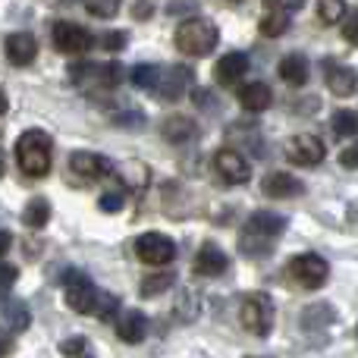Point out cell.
I'll use <instances>...</instances> for the list:
<instances>
[{
  "mask_svg": "<svg viewBox=\"0 0 358 358\" xmlns=\"http://www.w3.org/2000/svg\"><path fill=\"white\" fill-rule=\"evenodd\" d=\"M286 229V217L283 214H273V210H255L248 217L245 229L239 236V248L252 258H261L273 248V239Z\"/></svg>",
  "mask_w": 358,
  "mask_h": 358,
  "instance_id": "cell-1",
  "label": "cell"
},
{
  "mask_svg": "<svg viewBox=\"0 0 358 358\" xmlns=\"http://www.w3.org/2000/svg\"><path fill=\"white\" fill-rule=\"evenodd\" d=\"M50 151H54V142L44 129H29L19 136L16 142V164L25 176L41 179L50 173Z\"/></svg>",
  "mask_w": 358,
  "mask_h": 358,
  "instance_id": "cell-2",
  "label": "cell"
},
{
  "mask_svg": "<svg viewBox=\"0 0 358 358\" xmlns=\"http://www.w3.org/2000/svg\"><path fill=\"white\" fill-rule=\"evenodd\" d=\"M217 41H220V31H217V25L208 22V19H185L173 35L176 50L185 54V57L210 54V50L217 48Z\"/></svg>",
  "mask_w": 358,
  "mask_h": 358,
  "instance_id": "cell-3",
  "label": "cell"
},
{
  "mask_svg": "<svg viewBox=\"0 0 358 358\" xmlns=\"http://www.w3.org/2000/svg\"><path fill=\"white\" fill-rule=\"evenodd\" d=\"M69 79L79 85L82 92H113L123 82V66L120 63H73L69 66Z\"/></svg>",
  "mask_w": 358,
  "mask_h": 358,
  "instance_id": "cell-4",
  "label": "cell"
},
{
  "mask_svg": "<svg viewBox=\"0 0 358 358\" xmlns=\"http://www.w3.org/2000/svg\"><path fill=\"white\" fill-rule=\"evenodd\" d=\"M63 296H66V305L76 315H94L101 292L92 283V277H85L82 271H66L63 273Z\"/></svg>",
  "mask_w": 358,
  "mask_h": 358,
  "instance_id": "cell-5",
  "label": "cell"
},
{
  "mask_svg": "<svg viewBox=\"0 0 358 358\" xmlns=\"http://www.w3.org/2000/svg\"><path fill=\"white\" fill-rule=\"evenodd\" d=\"M286 277L292 280L296 286H302V289H317V286L327 283L330 277V264L321 258V255H296V258L286 264Z\"/></svg>",
  "mask_w": 358,
  "mask_h": 358,
  "instance_id": "cell-6",
  "label": "cell"
},
{
  "mask_svg": "<svg viewBox=\"0 0 358 358\" xmlns=\"http://www.w3.org/2000/svg\"><path fill=\"white\" fill-rule=\"evenodd\" d=\"M239 321L248 334L255 336H267L273 327V302L271 296L264 292H255V296L242 299V308H239Z\"/></svg>",
  "mask_w": 358,
  "mask_h": 358,
  "instance_id": "cell-7",
  "label": "cell"
},
{
  "mask_svg": "<svg viewBox=\"0 0 358 358\" xmlns=\"http://www.w3.org/2000/svg\"><path fill=\"white\" fill-rule=\"evenodd\" d=\"M136 255L142 264L161 267V264H170V261H173L176 245H173V239L164 233H142L136 239Z\"/></svg>",
  "mask_w": 358,
  "mask_h": 358,
  "instance_id": "cell-8",
  "label": "cell"
},
{
  "mask_svg": "<svg viewBox=\"0 0 358 358\" xmlns=\"http://www.w3.org/2000/svg\"><path fill=\"white\" fill-rule=\"evenodd\" d=\"M192 85V69L189 66H173V69H161L151 85V94L155 98H164V101H176L189 92Z\"/></svg>",
  "mask_w": 358,
  "mask_h": 358,
  "instance_id": "cell-9",
  "label": "cell"
},
{
  "mask_svg": "<svg viewBox=\"0 0 358 358\" xmlns=\"http://www.w3.org/2000/svg\"><path fill=\"white\" fill-rule=\"evenodd\" d=\"M214 170L220 173L223 182H229V185H242V182L252 179V164H248L236 148H220L217 151L214 155Z\"/></svg>",
  "mask_w": 358,
  "mask_h": 358,
  "instance_id": "cell-10",
  "label": "cell"
},
{
  "mask_svg": "<svg viewBox=\"0 0 358 358\" xmlns=\"http://www.w3.org/2000/svg\"><path fill=\"white\" fill-rule=\"evenodd\" d=\"M324 155H327L324 142L317 136H308V132L289 138V145H286V157L292 164H299V167H317L324 161Z\"/></svg>",
  "mask_w": 358,
  "mask_h": 358,
  "instance_id": "cell-11",
  "label": "cell"
},
{
  "mask_svg": "<svg viewBox=\"0 0 358 358\" xmlns=\"http://www.w3.org/2000/svg\"><path fill=\"white\" fill-rule=\"evenodd\" d=\"M50 35H54V48L60 50V54L76 57V54H85V50L92 48V35L76 22H54Z\"/></svg>",
  "mask_w": 358,
  "mask_h": 358,
  "instance_id": "cell-12",
  "label": "cell"
},
{
  "mask_svg": "<svg viewBox=\"0 0 358 358\" xmlns=\"http://www.w3.org/2000/svg\"><path fill=\"white\" fill-rule=\"evenodd\" d=\"M69 170H73L79 179H104L110 173H117L110 157L104 155H94V151H73L69 157Z\"/></svg>",
  "mask_w": 358,
  "mask_h": 358,
  "instance_id": "cell-13",
  "label": "cell"
},
{
  "mask_svg": "<svg viewBox=\"0 0 358 358\" xmlns=\"http://www.w3.org/2000/svg\"><path fill=\"white\" fill-rule=\"evenodd\" d=\"M324 79H327V88H330V92L340 94V98H352V94H355V85H358L355 69L343 66V63L324 60Z\"/></svg>",
  "mask_w": 358,
  "mask_h": 358,
  "instance_id": "cell-14",
  "label": "cell"
},
{
  "mask_svg": "<svg viewBox=\"0 0 358 358\" xmlns=\"http://www.w3.org/2000/svg\"><path fill=\"white\" fill-rule=\"evenodd\" d=\"M3 50H6V57H10V63L29 66V63L38 57V41H35V35H29V31H13V35L3 41Z\"/></svg>",
  "mask_w": 358,
  "mask_h": 358,
  "instance_id": "cell-15",
  "label": "cell"
},
{
  "mask_svg": "<svg viewBox=\"0 0 358 358\" xmlns=\"http://www.w3.org/2000/svg\"><path fill=\"white\" fill-rule=\"evenodd\" d=\"M227 264H229L227 255H223L220 245H214V242H204L195 255V273L198 277H220V273L227 271Z\"/></svg>",
  "mask_w": 358,
  "mask_h": 358,
  "instance_id": "cell-16",
  "label": "cell"
},
{
  "mask_svg": "<svg viewBox=\"0 0 358 358\" xmlns=\"http://www.w3.org/2000/svg\"><path fill=\"white\" fill-rule=\"evenodd\" d=\"M145 334H148V317H145L142 311L129 308V311H123V315L117 317V336L123 343L136 346V343L145 340Z\"/></svg>",
  "mask_w": 358,
  "mask_h": 358,
  "instance_id": "cell-17",
  "label": "cell"
},
{
  "mask_svg": "<svg viewBox=\"0 0 358 358\" xmlns=\"http://www.w3.org/2000/svg\"><path fill=\"white\" fill-rule=\"evenodd\" d=\"M239 104L245 107L248 113H261L273 104V92L264 82H248V85L239 88Z\"/></svg>",
  "mask_w": 358,
  "mask_h": 358,
  "instance_id": "cell-18",
  "label": "cell"
},
{
  "mask_svg": "<svg viewBox=\"0 0 358 358\" xmlns=\"http://www.w3.org/2000/svg\"><path fill=\"white\" fill-rule=\"evenodd\" d=\"M161 136L173 145H182V142H192V138L198 136V126H195V120L182 117V113H173V117H167L161 123Z\"/></svg>",
  "mask_w": 358,
  "mask_h": 358,
  "instance_id": "cell-19",
  "label": "cell"
},
{
  "mask_svg": "<svg viewBox=\"0 0 358 358\" xmlns=\"http://www.w3.org/2000/svg\"><path fill=\"white\" fill-rule=\"evenodd\" d=\"M261 189H264L271 198H299L305 185L299 182L296 176H289V173H283V170H277V173H271V176L264 179V185H261Z\"/></svg>",
  "mask_w": 358,
  "mask_h": 358,
  "instance_id": "cell-20",
  "label": "cell"
},
{
  "mask_svg": "<svg viewBox=\"0 0 358 358\" xmlns=\"http://www.w3.org/2000/svg\"><path fill=\"white\" fill-rule=\"evenodd\" d=\"M248 73V57L245 54H227V57H220V63H217V82L220 85H236V82L242 79V76Z\"/></svg>",
  "mask_w": 358,
  "mask_h": 358,
  "instance_id": "cell-21",
  "label": "cell"
},
{
  "mask_svg": "<svg viewBox=\"0 0 358 358\" xmlns=\"http://www.w3.org/2000/svg\"><path fill=\"white\" fill-rule=\"evenodd\" d=\"M280 79L296 85V88H302L305 82H308V60H305L302 54L283 57V60H280Z\"/></svg>",
  "mask_w": 358,
  "mask_h": 358,
  "instance_id": "cell-22",
  "label": "cell"
},
{
  "mask_svg": "<svg viewBox=\"0 0 358 358\" xmlns=\"http://www.w3.org/2000/svg\"><path fill=\"white\" fill-rule=\"evenodd\" d=\"M48 220H50V204H48V198H31V201L25 204V210H22V223H25L29 229H41Z\"/></svg>",
  "mask_w": 358,
  "mask_h": 358,
  "instance_id": "cell-23",
  "label": "cell"
},
{
  "mask_svg": "<svg viewBox=\"0 0 358 358\" xmlns=\"http://www.w3.org/2000/svg\"><path fill=\"white\" fill-rule=\"evenodd\" d=\"M3 317L13 330H25L31 324V315H29V305L19 302V299H6L3 302Z\"/></svg>",
  "mask_w": 358,
  "mask_h": 358,
  "instance_id": "cell-24",
  "label": "cell"
},
{
  "mask_svg": "<svg viewBox=\"0 0 358 358\" xmlns=\"http://www.w3.org/2000/svg\"><path fill=\"white\" fill-rule=\"evenodd\" d=\"M173 283H176V273H173V271L151 273V277L142 280V296H145V299H155V296H161V292H167Z\"/></svg>",
  "mask_w": 358,
  "mask_h": 358,
  "instance_id": "cell-25",
  "label": "cell"
},
{
  "mask_svg": "<svg viewBox=\"0 0 358 358\" xmlns=\"http://www.w3.org/2000/svg\"><path fill=\"white\" fill-rule=\"evenodd\" d=\"M349 13L346 0H317V19H321L324 25H336L343 22V16Z\"/></svg>",
  "mask_w": 358,
  "mask_h": 358,
  "instance_id": "cell-26",
  "label": "cell"
},
{
  "mask_svg": "<svg viewBox=\"0 0 358 358\" xmlns=\"http://www.w3.org/2000/svg\"><path fill=\"white\" fill-rule=\"evenodd\" d=\"M286 29H289V13H283V10H273L261 19V35L264 38H280V35H286Z\"/></svg>",
  "mask_w": 358,
  "mask_h": 358,
  "instance_id": "cell-27",
  "label": "cell"
},
{
  "mask_svg": "<svg viewBox=\"0 0 358 358\" xmlns=\"http://www.w3.org/2000/svg\"><path fill=\"white\" fill-rule=\"evenodd\" d=\"M334 132H336V138H355V132H358V117H355V110H336L334 113Z\"/></svg>",
  "mask_w": 358,
  "mask_h": 358,
  "instance_id": "cell-28",
  "label": "cell"
},
{
  "mask_svg": "<svg viewBox=\"0 0 358 358\" xmlns=\"http://www.w3.org/2000/svg\"><path fill=\"white\" fill-rule=\"evenodd\" d=\"M60 352L66 358H94V349L85 336H69V340L60 346Z\"/></svg>",
  "mask_w": 358,
  "mask_h": 358,
  "instance_id": "cell-29",
  "label": "cell"
},
{
  "mask_svg": "<svg viewBox=\"0 0 358 358\" xmlns=\"http://www.w3.org/2000/svg\"><path fill=\"white\" fill-rule=\"evenodd\" d=\"M120 3H123V0H82V6H85L92 16H98V19L117 16V13H120Z\"/></svg>",
  "mask_w": 358,
  "mask_h": 358,
  "instance_id": "cell-30",
  "label": "cell"
},
{
  "mask_svg": "<svg viewBox=\"0 0 358 358\" xmlns=\"http://www.w3.org/2000/svg\"><path fill=\"white\" fill-rule=\"evenodd\" d=\"M157 73H161V66H155V63H138V66L132 69V85H136V88H148V92H151Z\"/></svg>",
  "mask_w": 358,
  "mask_h": 358,
  "instance_id": "cell-31",
  "label": "cell"
},
{
  "mask_svg": "<svg viewBox=\"0 0 358 358\" xmlns=\"http://www.w3.org/2000/svg\"><path fill=\"white\" fill-rule=\"evenodd\" d=\"M120 308V299L117 296H98V305H94V315L101 317V321H110L113 311Z\"/></svg>",
  "mask_w": 358,
  "mask_h": 358,
  "instance_id": "cell-32",
  "label": "cell"
},
{
  "mask_svg": "<svg viewBox=\"0 0 358 358\" xmlns=\"http://www.w3.org/2000/svg\"><path fill=\"white\" fill-rule=\"evenodd\" d=\"M123 192H104V195L98 198V204H101V210H107V214H113V210H120L123 208Z\"/></svg>",
  "mask_w": 358,
  "mask_h": 358,
  "instance_id": "cell-33",
  "label": "cell"
},
{
  "mask_svg": "<svg viewBox=\"0 0 358 358\" xmlns=\"http://www.w3.org/2000/svg\"><path fill=\"white\" fill-rule=\"evenodd\" d=\"M101 38H104V41H101L104 50H123L129 35H126V31H107V35H101Z\"/></svg>",
  "mask_w": 358,
  "mask_h": 358,
  "instance_id": "cell-34",
  "label": "cell"
},
{
  "mask_svg": "<svg viewBox=\"0 0 358 358\" xmlns=\"http://www.w3.org/2000/svg\"><path fill=\"white\" fill-rule=\"evenodd\" d=\"M16 277H19V271L13 264H0V296L10 292V286L16 283Z\"/></svg>",
  "mask_w": 358,
  "mask_h": 358,
  "instance_id": "cell-35",
  "label": "cell"
},
{
  "mask_svg": "<svg viewBox=\"0 0 358 358\" xmlns=\"http://www.w3.org/2000/svg\"><path fill=\"white\" fill-rule=\"evenodd\" d=\"M343 35H346V41H349V44H355V41H358V38H355V35H358V19H355V13H352V10H349L346 16H343Z\"/></svg>",
  "mask_w": 358,
  "mask_h": 358,
  "instance_id": "cell-36",
  "label": "cell"
},
{
  "mask_svg": "<svg viewBox=\"0 0 358 358\" xmlns=\"http://www.w3.org/2000/svg\"><path fill=\"white\" fill-rule=\"evenodd\" d=\"M267 6L271 10H283V13H296L305 6V0H267Z\"/></svg>",
  "mask_w": 358,
  "mask_h": 358,
  "instance_id": "cell-37",
  "label": "cell"
},
{
  "mask_svg": "<svg viewBox=\"0 0 358 358\" xmlns=\"http://www.w3.org/2000/svg\"><path fill=\"white\" fill-rule=\"evenodd\" d=\"M340 161H343V167H346V170H355V167H358V164H355V161H358V151H355V148H346Z\"/></svg>",
  "mask_w": 358,
  "mask_h": 358,
  "instance_id": "cell-38",
  "label": "cell"
},
{
  "mask_svg": "<svg viewBox=\"0 0 358 358\" xmlns=\"http://www.w3.org/2000/svg\"><path fill=\"white\" fill-rule=\"evenodd\" d=\"M10 352H13V336L0 330V358H6Z\"/></svg>",
  "mask_w": 358,
  "mask_h": 358,
  "instance_id": "cell-39",
  "label": "cell"
},
{
  "mask_svg": "<svg viewBox=\"0 0 358 358\" xmlns=\"http://www.w3.org/2000/svg\"><path fill=\"white\" fill-rule=\"evenodd\" d=\"M10 245H13V236L6 233V229H0V255L10 252Z\"/></svg>",
  "mask_w": 358,
  "mask_h": 358,
  "instance_id": "cell-40",
  "label": "cell"
},
{
  "mask_svg": "<svg viewBox=\"0 0 358 358\" xmlns=\"http://www.w3.org/2000/svg\"><path fill=\"white\" fill-rule=\"evenodd\" d=\"M6 104H10V101H6V94H3V88H0V113H6Z\"/></svg>",
  "mask_w": 358,
  "mask_h": 358,
  "instance_id": "cell-41",
  "label": "cell"
},
{
  "mask_svg": "<svg viewBox=\"0 0 358 358\" xmlns=\"http://www.w3.org/2000/svg\"><path fill=\"white\" fill-rule=\"evenodd\" d=\"M6 173V155H3V148H0V176Z\"/></svg>",
  "mask_w": 358,
  "mask_h": 358,
  "instance_id": "cell-42",
  "label": "cell"
}]
</instances>
